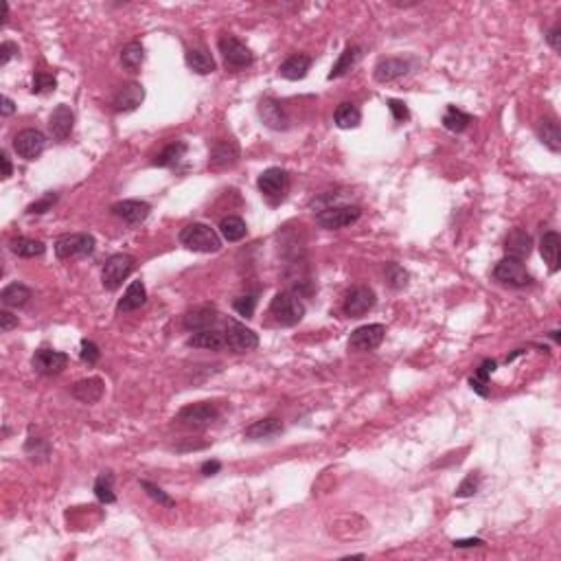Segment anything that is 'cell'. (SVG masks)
I'll use <instances>...</instances> for the list:
<instances>
[{
	"label": "cell",
	"instance_id": "cell-1",
	"mask_svg": "<svg viewBox=\"0 0 561 561\" xmlns=\"http://www.w3.org/2000/svg\"><path fill=\"white\" fill-rule=\"evenodd\" d=\"M180 243L193 252H217L221 248L219 235L200 221H193L180 231Z\"/></svg>",
	"mask_w": 561,
	"mask_h": 561
},
{
	"label": "cell",
	"instance_id": "cell-2",
	"mask_svg": "<svg viewBox=\"0 0 561 561\" xmlns=\"http://www.w3.org/2000/svg\"><path fill=\"white\" fill-rule=\"evenodd\" d=\"M270 314L283 327H294L305 316V305L294 292H278L270 303Z\"/></svg>",
	"mask_w": 561,
	"mask_h": 561
},
{
	"label": "cell",
	"instance_id": "cell-3",
	"mask_svg": "<svg viewBox=\"0 0 561 561\" xmlns=\"http://www.w3.org/2000/svg\"><path fill=\"white\" fill-rule=\"evenodd\" d=\"M257 187L272 204H278L285 200V195L290 191V176L285 169H280V167H270V169H266L259 176Z\"/></svg>",
	"mask_w": 561,
	"mask_h": 561
},
{
	"label": "cell",
	"instance_id": "cell-4",
	"mask_svg": "<svg viewBox=\"0 0 561 561\" xmlns=\"http://www.w3.org/2000/svg\"><path fill=\"white\" fill-rule=\"evenodd\" d=\"M134 257L130 255H112L101 272V283L105 290H119L123 285V280L134 272Z\"/></svg>",
	"mask_w": 561,
	"mask_h": 561
},
{
	"label": "cell",
	"instance_id": "cell-5",
	"mask_svg": "<svg viewBox=\"0 0 561 561\" xmlns=\"http://www.w3.org/2000/svg\"><path fill=\"white\" fill-rule=\"evenodd\" d=\"M95 252V237L86 233H73L64 235L55 241V255L58 259H75V257H88Z\"/></svg>",
	"mask_w": 561,
	"mask_h": 561
},
{
	"label": "cell",
	"instance_id": "cell-6",
	"mask_svg": "<svg viewBox=\"0 0 561 561\" xmlns=\"http://www.w3.org/2000/svg\"><path fill=\"white\" fill-rule=\"evenodd\" d=\"M224 338H226V347L233 353H248L259 347V335L235 318L226 320V333H224Z\"/></svg>",
	"mask_w": 561,
	"mask_h": 561
},
{
	"label": "cell",
	"instance_id": "cell-7",
	"mask_svg": "<svg viewBox=\"0 0 561 561\" xmlns=\"http://www.w3.org/2000/svg\"><path fill=\"white\" fill-rule=\"evenodd\" d=\"M493 278L502 285L509 288H526L533 283V276L526 272L524 263L513 257H504L496 268H493Z\"/></svg>",
	"mask_w": 561,
	"mask_h": 561
},
{
	"label": "cell",
	"instance_id": "cell-8",
	"mask_svg": "<svg viewBox=\"0 0 561 561\" xmlns=\"http://www.w3.org/2000/svg\"><path fill=\"white\" fill-rule=\"evenodd\" d=\"M362 215L360 206H327L316 215V224L325 231H340L355 224Z\"/></svg>",
	"mask_w": 561,
	"mask_h": 561
},
{
	"label": "cell",
	"instance_id": "cell-9",
	"mask_svg": "<svg viewBox=\"0 0 561 561\" xmlns=\"http://www.w3.org/2000/svg\"><path fill=\"white\" fill-rule=\"evenodd\" d=\"M219 419V408L211 402L191 404L178 412V421L187 428H206Z\"/></svg>",
	"mask_w": 561,
	"mask_h": 561
},
{
	"label": "cell",
	"instance_id": "cell-10",
	"mask_svg": "<svg viewBox=\"0 0 561 561\" xmlns=\"http://www.w3.org/2000/svg\"><path fill=\"white\" fill-rule=\"evenodd\" d=\"M217 46H219V53H221L224 62H226L229 66H233V68H248V66H252V62H255V55H252V51L243 42L233 38V36H221Z\"/></svg>",
	"mask_w": 561,
	"mask_h": 561
},
{
	"label": "cell",
	"instance_id": "cell-11",
	"mask_svg": "<svg viewBox=\"0 0 561 561\" xmlns=\"http://www.w3.org/2000/svg\"><path fill=\"white\" fill-rule=\"evenodd\" d=\"M44 147H46V136L40 130H33V127H26V130L18 132L16 138H14V150L24 160L40 158Z\"/></svg>",
	"mask_w": 561,
	"mask_h": 561
},
{
	"label": "cell",
	"instance_id": "cell-12",
	"mask_svg": "<svg viewBox=\"0 0 561 561\" xmlns=\"http://www.w3.org/2000/svg\"><path fill=\"white\" fill-rule=\"evenodd\" d=\"M375 303H377V298H375V292L371 288H353L345 298L342 310L349 318H362L373 310Z\"/></svg>",
	"mask_w": 561,
	"mask_h": 561
},
{
	"label": "cell",
	"instance_id": "cell-13",
	"mask_svg": "<svg viewBox=\"0 0 561 561\" xmlns=\"http://www.w3.org/2000/svg\"><path fill=\"white\" fill-rule=\"evenodd\" d=\"M384 335H386V327L375 323V325H364V327H357L351 338H349V347L353 351H373L377 349L382 342H384Z\"/></svg>",
	"mask_w": 561,
	"mask_h": 561
},
{
	"label": "cell",
	"instance_id": "cell-14",
	"mask_svg": "<svg viewBox=\"0 0 561 561\" xmlns=\"http://www.w3.org/2000/svg\"><path fill=\"white\" fill-rule=\"evenodd\" d=\"M66 364H68V355L62 353V351H53V349H40L36 351L33 360H31V367L36 373L40 375H58L66 369Z\"/></svg>",
	"mask_w": 561,
	"mask_h": 561
},
{
	"label": "cell",
	"instance_id": "cell-15",
	"mask_svg": "<svg viewBox=\"0 0 561 561\" xmlns=\"http://www.w3.org/2000/svg\"><path fill=\"white\" fill-rule=\"evenodd\" d=\"M237 160H239V145L235 143V140H217V143L211 147L209 167L213 172L231 169Z\"/></svg>",
	"mask_w": 561,
	"mask_h": 561
},
{
	"label": "cell",
	"instance_id": "cell-16",
	"mask_svg": "<svg viewBox=\"0 0 561 561\" xmlns=\"http://www.w3.org/2000/svg\"><path fill=\"white\" fill-rule=\"evenodd\" d=\"M412 68V62L410 60H404V58H384L375 64L373 68V77L375 81L379 83H390L395 81L404 75H408Z\"/></svg>",
	"mask_w": 561,
	"mask_h": 561
},
{
	"label": "cell",
	"instance_id": "cell-17",
	"mask_svg": "<svg viewBox=\"0 0 561 561\" xmlns=\"http://www.w3.org/2000/svg\"><path fill=\"white\" fill-rule=\"evenodd\" d=\"M110 211H112V215H117L125 224H140L150 217L152 206L143 200H123V202L112 204Z\"/></svg>",
	"mask_w": 561,
	"mask_h": 561
},
{
	"label": "cell",
	"instance_id": "cell-18",
	"mask_svg": "<svg viewBox=\"0 0 561 561\" xmlns=\"http://www.w3.org/2000/svg\"><path fill=\"white\" fill-rule=\"evenodd\" d=\"M73 125H75V115L73 110L66 105V103H60L58 108L53 110V115L48 119V130L53 134L55 140H66L73 132Z\"/></svg>",
	"mask_w": 561,
	"mask_h": 561
},
{
	"label": "cell",
	"instance_id": "cell-19",
	"mask_svg": "<svg viewBox=\"0 0 561 561\" xmlns=\"http://www.w3.org/2000/svg\"><path fill=\"white\" fill-rule=\"evenodd\" d=\"M143 99H145V88L140 83H127L112 99V108H115V112H132L143 103Z\"/></svg>",
	"mask_w": 561,
	"mask_h": 561
},
{
	"label": "cell",
	"instance_id": "cell-20",
	"mask_svg": "<svg viewBox=\"0 0 561 561\" xmlns=\"http://www.w3.org/2000/svg\"><path fill=\"white\" fill-rule=\"evenodd\" d=\"M259 117L272 130H288L290 127V119L285 115L283 105H280L278 101H274V99H263L259 103Z\"/></svg>",
	"mask_w": 561,
	"mask_h": 561
},
{
	"label": "cell",
	"instance_id": "cell-21",
	"mask_svg": "<svg viewBox=\"0 0 561 561\" xmlns=\"http://www.w3.org/2000/svg\"><path fill=\"white\" fill-rule=\"evenodd\" d=\"M278 434H283V424L276 416H268V419H259L255 424H250L243 430V436L250 441H263V439H274Z\"/></svg>",
	"mask_w": 561,
	"mask_h": 561
},
{
	"label": "cell",
	"instance_id": "cell-22",
	"mask_svg": "<svg viewBox=\"0 0 561 561\" xmlns=\"http://www.w3.org/2000/svg\"><path fill=\"white\" fill-rule=\"evenodd\" d=\"M504 250H507V257L524 261L533 250V239L524 229H515L509 233L507 241H504Z\"/></svg>",
	"mask_w": 561,
	"mask_h": 561
},
{
	"label": "cell",
	"instance_id": "cell-23",
	"mask_svg": "<svg viewBox=\"0 0 561 561\" xmlns=\"http://www.w3.org/2000/svg\"><path fill=\"white\" fill-rule=\"evenodd\" d=\"M535 134L542 143L550 150V152H561V130H559V123L557 119L552 117H544L535 123Z\"/></svg>",
	"mask_w": 561,
	"mask_h": 561
},
{
	"label": "cell",
	"instance_id": "cell-24",
	"mask_svg": "<svg viewBox=\"0 0 561 561\" xmlns=\"http://www.w3.org/2000/svg\"><path fill=\"white\" fill-rule=\"evenodd\" d=\"M103 379L99 377H88V379H81L73 386V397L79 399L81 404H97L101 397H103Z\"/></svg>",
	"mask_w": 561,
	"mask_h": 561
},
{
	"label": "cell",
	"instance_id": "cell-25",
	"mask_svg": "<svg viewBox=\"0 0 561 561\" xmlns=\"http://www.w3.org/2000/svg\"><path fill=\"white\" fill-rule=\"evenodd\" d=\"M189 347L193 349H209V351H219L226 347V338H224V333H219L217 329H202V331H195L191 338L187 340Z\"/></svg>",
	"mask_w": 561,
	"mask_h": 561
},
{
	"label": "cell",
	"instance_id": "cell-26",
	"mask_svg": "<svg viewBox=\"0 0 561 561\" xmlns=\"http://www.w3.org/2000/svg\"><path fill=\"white\" fill-rule=\"evenodd\" d=\"M540 252H542L544 261L548 263L550 272H557L559 261H561V235L555 231L544 233V237L540 241Z\"/></svg>",
	"mask_w": 561,
	"mask_h": 561
},
{
	"label": "cell",
	"instance_id": "cell-27",
	"mask_svg": "<svg viewBox=\"0 0 561 561\" xmlns=\"http://www.w3.org/2000/svg\"><path fill=\"white\" fill-rule=\"evenodd\" d=\"M310 66H312L310 55L296 53V55H292V58H288L283 64H280L278 73H280V77H285L290 81H298V79H303L307 73H310Z\"/></svg>",
	"mask_w": 561,
	"mask_h": 561
},
{
	"label": "cell",
	"instance_id": "cell-28",
	"mask_svg": "<svg viewBox=\"0 0 561 561\" xmlns=\"http://www.w3.org/2000/svg\"><path fill=\"white\" fill-rule=\"evenodd\" d=\"M147 300V290L143 280H132L130 288L125 290L123 298L119 300V312H134L140 310Z\"/></svg>",
	"mask_w": 561,
	"mask_h": 561
},
{
	"label": "cell",
	"instance_id": "cell-29",
	"mask_svg": "<svg viewBox=\"0 0 561 561\" xmlns=\"http://www.w3.org/2000/svg\"><path fill=\"white\" fill-rule=\"evenodd\" d=\"M217 323V312L213 307H198L184 316V327L191 331H202V329H211Z\"/></svg>",
	"mask_w": 561,
	"mask_h": 561
},
{
	"label": "cell",
	"instance_id": "cell-30",
	"mask_svg": "<svg viewBox=\"0 0 561 561\" xmlns=\"http://www.w3.org/2000/svg\"><path fill=\"white\" fill-rule=\"evenodd\" d=\"M9 250L18 257H24V259H33V257H42L46 246L40 241V239H29V237H14L9 241Z\"/></svg>",
	"mask_w": 561,
	"mask_h": 561
},
{
	"label": "cell",
	"instance_id": "cell-31",
	"mask_svg": "<svg viewBox=\"0 0 561 561\" xmlns=\"http://www.w3.org/2000/svg\"><path fill=\"white\" fill-rule=\"evenodd\" d=\"M362 58V48L360 46H347L342 53H340V58L338 62L333 64L331 73H329V79H338V77H345Z\"/></svg>",
	"mask_w": 561,
	"mask_h": 561
},
{
	"label": "cell",
	"instance_id": "cell-32",
	"mask_svg": "<svg viewBox=\"0 0 561 561\" xmlns=\"http://www.w3.org/2000/svg\"><path fill=\"white\" fill-rule=\"evenodd\" d=\"M187 64L193 73H198V75H209L215 70V60L204 48H189L187 51Z\"/></svg>",
	"mask_w": 561,
	"mask_h": 561
},
{
	"label": "cell",
	"instance_id": "cell-33",
	"mask_svg": "<svg viewBox=\"0 0 561 561\" xmlns=\"http://www.w3.org/2000/svg\"><path fill=\"white\" fill-rule=\"evenodd\" d=\"M248 233L246 221L237 215H229L219 221V235L226 241H241Z\"/></svg>",
	"mask_w": 561,
	"mask_h": 561
},
{
	"label": "cell",
	"instance_id": "cell-34",
	"mask_svg": "<svg viewBox=\"0 0 561 561\" xmlns=\"http://www.w3.org/2000/svg\"><path fill=\"white\" fill-rule=\"evenodd\" d=\"M333 121L340 130H353L362 123V112L355 103H340L333 115Z\"/></svg>",
	"mask_w": 561,
	"mask_h": 561
},
{
	"label": "cell",
	"instance_id": "cell-35",
	"mask_svg": "<svg viewBox=\"0 0 561 561\" xmlns=\"http://www.w3.org/2000/svg\"><path fill=\"white\" fill-rule=\"evenodd\" d=\"M29 298H31V290L22 283H11L0 292V300H3L5 307H22L29 303Z\"/></svg>",
	"mask_w": 561,
	"mask_h": 561
},
{
	"label": "cell",
	"instance_id": "cell-36",
	"mask_svg": "<svg viewBox=\"0 0 561 561\" xmlns=\"http://www.w3.org/2000/svg\"><path fill=\"white\" fill-rule=\"evenodd\" d=\"M145 62V48L140 42H130L123 51H121V64L130 70V73H138V68L143 66Z\"/></svg>",
	"mask_w": 561,
	"mask_h": 561
},
{
	"label": "cell",
	"instance_id": "cell-37",
	"mask_svg": "<svg viewBox=\"0 0 561 561\" xmlns=\"http://www.w3.org/2000/svg\"><path fill=\"white\" fill-rule=\"evenodd\" d=\"M443 127L445 130H450V132H465L471 123V117L467 115V112L458 110L456 105H450L447 108V112L443 115Z\"/></svg>",
	"mask_w": 561,
	"mask_h": 561
},
{
	"label": "cell",
	"instance_id": "cell-38",
	"mask_svg": "<svg viewBox=\"0 0 561 561\" xmlns=\"http://www.w3.org/2000/svg\"><path fill=\"white\" fill-rule=\"evenodd\" d=\"M95 496L99 502L103 504H112L117 502V493H115V476L112 471H103L99 478L95 481Z\"/></svg>",
	"mask_w": 561,
	"mask_h": 561
},
{
	"label": "cell",
	"instance_id": "cell-39",
	"mask_svg": "<svg viewBox=\"0 0 561 561\" xmlns=\"http://www.w3.org/2000/svg\"><path fill=\"white\" fill-rule=\"evenodd\" d=\"M184 154H187V143H182V140H176V143H169L156 156L154 164L156 167H174Z\"/></svg>",
	"mask_w": 561,
	"mask_h": 561
},
{
	"label": "cell",
	"instance_id": "cell-40",
	"mask_svg": "<svg viewBox=\"0 0 561 561\" xmlns=\"http://www.w3.org/2000/svg\"><path fill=\"white\" fill-rule=\"evenodd\" d=\"M24 452L29 454V458H33V461H46L51 456V445L46 439L29 436L24 443Z\"/></svg>",
	"mask_w": 561,
	"mask_h": 561
},
{
	"label": "cell",
	"instance_id": "cell-41",
	"mask_svg": "<svg viewBox=\"0 0 561 561\" xmlns=\"http://www.w3.org/2000/svg\"><path fill=\"white\" fill-rule=\"evenodd\" d=\"M58 88V77L53 73H46V70H38L33 75V95H46V93H53Z\"/></svg>",
	"mask_w": 561,
	"mask_h": 561
},
{
	"label": "cell",
	"instance_id": "cell-42",
	"mask_svg": "<svg viewBox=\"0 0 561 561\" xmlns=\"http://www.w3.org/2000/svg\"><path fill=\"white\" fill-rule=\"evenodd\" d=\"M384 274H386V280L392 290H404L408 285V272L399 263H388Z\"/></svg>",
	"mask_w": 561,
	"mask_h": 561
},
{
	"label": "cell",
	"instance_id": "cell-43",
	"mask_svg": "<svg viewBox=\"0 0 561 561\" xmlns=\"http://www.w3.org/2000/svg\"><path fill=\"white\" fill-rule=\"evenodd\" d=\"M140 487H143L145 493H147L154 502H158L160 507H164V509H176V500L167 496L158 485H154V483H150V481H140Z\"/></svg>",
	"mask_w": 561,
	"mask_h": 561
},
{
	"label": "cell",
	"instance_id": "cell-44",
	"mask_svg": "<svg viewBox=\"0 0 561 561\" xmlns=\"http://www.w3.org/2000/svg\"><path fill=\"white\" fill-rule=\"evenodd\" d=\"M255 307H257V294H243V296H237L235 303H233V310L243 316V318H252L255 316Z\"/></svg>",
	"mask_w": 561,
	"mask_h": 561
},
{
	"label": "cell",
	"instance_id": "cell-45",
	"mask_svg": "<svg viewBox=\"0 0 561 561\" xmlns=\"http://www.w3.org/2000/svg\"><path fill=\"white\" fill-rule=\"evenodd\" d=\"M55 202H58V193L48 191V193L42 195V198H40L38 202H33V204L26 206V213H29V215H42V213L51 211Z\"/></svg>",
	"mask_w": 561,
	"mask_h": 561
},
{
	"label": "cell",
	"instance_id": "cell-46",
	"mask_svg": "<svg viewBox=\"0 0 561 561\" xmlns=\"http://www.w3.org/2000/svg\"><path fill=\"white\" fill-rule=\"evenodd\" d=\"M481 489V476L478 473H469L467 478L458 485L456 489V496L458 498H469V496H476Z\"/></svg>",
	"mask_w": 561,
	"mask_h": 561
},
{
	"label": "cell",
	"instance_id": "cell-47",
	"mask_svg": "<svg viewBox=\"0 0 561 561\" xmlns=\"http://www.w3.org/2000/svg\"><path fill=\"white\" fill-rule=\"evenodd\" d=\"M388 110H390L392 119H395L397 123H404V121L410 119V110H408V105H406L404 101H399V99H388Z\"/></svg>",
	"mask_w": 561,
	"mask_h": 561
},
{
	"label": "cell",
	"instance_id": "cell-48",
	"mask_svg": "<svg viewBox=\"0 0 561 561\" xmlns=\"http://www.w3.org/2000/svg\"><path fill=\"white\" fill-rule=\"evenodd\" d=\"M99 347L90 340H83L81 342V362H86L88 367H95V364L99 362Z\"/></svg>",
	"mask_w": 561,
	"mask_h": 561
},
{
	"label": "cell",
	"instance_id": "cell-49",
	"mask_svg": "<svg viewBox=\"0 0 561 561\" xmlns=\"http://www.w3.org/2000/svg\"><path fill=\"white\" fill-rule=\"evenodd\" d=\"M14 55H18V44H14V42H3L0 44V64H7Z\"/></svg>",
	"mask_w": 561,
	"mask_h": 561
},
{
	"label": "cell",
	"instance_id": "cell-50",
	"mask_svg": "<svg viewBox=\"0 0 561 561\" xmlns=\"http://www.w3.org/2000/svg\"><path fill=\"white\" fill-rule=\"evenodd\" d=\"M16 325H18V318H16L14 314H9L7 310L0 312V331L7 333V331H11Z\"/></svg>",
	"mask_w": 561,
	"mask_h": 561
},
{
	"label": "cell",
	"instance_id": "cell-51",
	"mask_svg": "<svg viewBox=\"0 0 561 561\" xmlns=\"http://www.w3.org/2000/svg\"><path fill=\"white\" fill-rule=\"evenodd\" d=\"M546 40H548L552 51H561V24L552 26V29L548 31V36H546Z\"/></svg>",
	"mask_w": 561,
	"mask_h": 561
},
{
	"label": "cell",
	"instance_id": "cell-52",
	"mask_svg": "<svg viewBox=\"0 0 561 561\" xmlns=\"http://www.w3.org/2000/svg\"><path fill=\"white\" fill-rule=\"evenodd\" d=\"M469 386L478 392L481 397H489V382L485 379H478V377H469Z\"/></svg>",
	"mask_w": 561,
	"mask_h": 561
},
{
	"label": "cell",
	"instance_id": "cell-53",
	"mask_svg": "<svg viewBox=\"0 0 561 561\" xmlns=\"http://www.w3.org/2000/svg\"><path fill=\"white\" fill-rule=\"evenodd\" d=\"M456 548H476V546H485L481 538H469V540H454Z\"/></svg>",
	"mask_w": 561,
	"mask_h": 561
},
{
	"label": "cell",
	"instance_id": "cell-54",
	"mask_svg": "<svg viewBox=\"0 0 561 561\" xmlns=\"http://www.w3.org/2000/svg\"><path fill=\"white\" fill-rule=\"evenodd\" d=\"M219 469H221V463H219V461H206V463L202 465V473H204V476H215Z\"/></svg>",
	"mask_w": 561,
	"mask_h": 561
},
{
	"label": "cell",
	"instance_id": "cell-55",
	"mask_svg": "<svg viewBox=\"0 0 561 561\" xmlns=\"http://www.w3.org/2000/svg\"><path fill=\"white\" fill-rule=\"evenodd\" d=\"M0 162H3V180H7L11 176V172H14V167H11V160H9V156L5 152L0 154Z\"/></svg>",
	"mask_w": 561,
	"mask_h": 561
},
{
	"label": "cell",
	"instance_id": "cell-56",
	"mask_svg": "<svg viewBox=\"0 0 561 561\" xmlns=\"http://www.w3.org/2000/svg\"><path fill=\"white\" fill-rule=\"evenodd\" d=\"M14 110H16V103H14L9 97H3V117L14 115Z\"/></svg>",
	"mask_w": 561,
	"mask_h": 561
}]
</instances>
